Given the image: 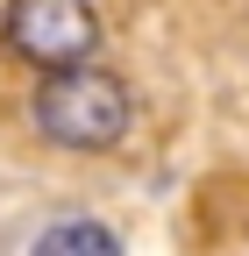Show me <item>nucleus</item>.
Instances as JSON below:
<instances>
[{
	"label": "nucleus",
	"mask_w": 249,
	"mask_h": 256,
	"mask_svg": "<svg viewBox=\"0 0 249 256\" xmlns=\"http://www.w3.org/2000/svg\"><path fill=\"white\" fill-rule=\"evenodd\" d=\"M28 121L50 150H72V156H100V150H121L136 128V92L121 86L107 64H57L43 72L36 100H28Z\"/></svg>",
	"instance_id": "obj_1"
},
{
	"label": "nucleus",
	"mask_w": 249,
	"mask_h": 256,
	"mask_svg": "<svg viewBox=\"0 0 249 256\" xmlns=\"http://www.w3.org/2000/svg\"><path fill=\"white\" fill-rule=\"evenodd\" d=\"M0 43L28 57L36 72L100 57V8L92 0H8L0 14Z\"/></svg>",
	"instance_id": "obj_2"
},
{
	"label": "nucleus",
	"mask_w": 249,
	"mask_h": 256,
	"mask_svg": "<svg viewBox=\"0 0 249 256\" xmlns=\"http://www.w3.org/2000/svg\"><path fill=\"white\" fill-rule=\"evenodd\" d=\"M22 249H43V256H114L121 235L100 228V220H50V228H36Z\"/></svg>",
	"instance_id": "obj_3"
}]
</instances>
